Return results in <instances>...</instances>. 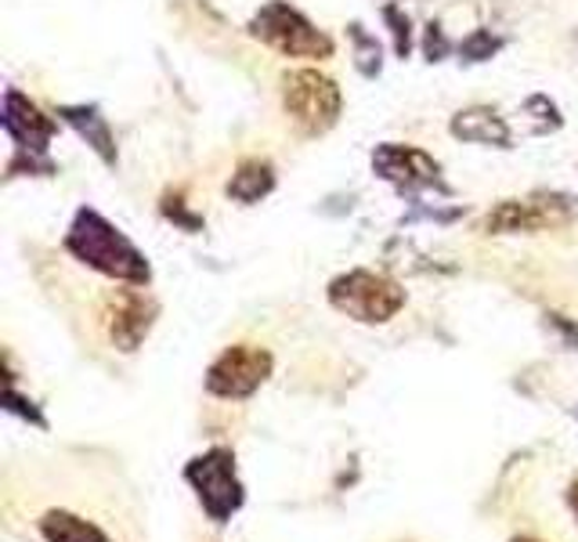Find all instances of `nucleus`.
<instances>
[{"label":"nucleus","mask_w":578,"mask_h":542,"mask_svg":"<svg viewBox=\"0 0 578 542\" xmlns=\"http://www.w3.org/2000/svg\"><path fill=\"white\" fill-rule=\"evenodd\" d=\"M65 246H70L84 264L106 271V275H112V279H123V282L149 279V264H145V257L134 250V243L123 232L112 229V224L95 210L76 213Z\"/></svg>","instance_id":"nucleus-1"},{"label":"nucleus","mask_w":578,"mask_h":542,"mask_svg":"<svg viewBox=\"0 0 578 542\" xmlns=\"http://www.w3.org/2000/svg\"><path fill=\"white\" fill-rule=\"evenodd\" d=\"M249 33L271 44L275 51L290 54V59H330L333 54V40L282 0H271V4L260 8L257 19L249 22Z\"/></svg>","instance_id":"nucleus-2"},{"label":"nucleus","mask_w":578,"mask_h":542,"mask_svg":"<svg viewBox=\"0 0 578 542\" xmlns=\"http://www.w3.org/2000/svg\"><path fill=\"white\" fill-rule=\"evenodd\" d=\"M330 300L358 322H388L405 304V293L391 279L372 275V271H351L333 282Z\"/></svg>","instance_id":"nucleus-3"},{"label":"nucleus","mask_w":578,"mask_h":542,"mask_svg":"<svg viewBox=\"0 0 578 542\" xmlns=\"http://www.w3.org/2000/svg\"><path fill=\"white\" fill-rule=\"evenodd\" d=\"M282 98H286V112L293 116V123L308 134L330 131L340 116V87L330 81V76H322L315 70L290 73Z\"/></svg>","instance_id":"nucleus-4"},{"label":"nucleus","mask_w":578,"mask_h":542,"mask_svg":"<svg viewBox=\"0 0 578 542\" xmlns=\"http://www.w3.org/2000/svg\"><path fill=\"white\" fill-rule=\"evenodd\" d=\"M268 372H271V355L260 352V347L239 344V347H229V352L213 361L207 387L213 394H221V398H246V394H254L268 380Z\"/></svg>","instance_id":"nucleus-5"},{"label":"nucleus","mask_w":578,"mask_h":542,"mask_svg":"<svg viewBox=\"0 0 578 542\" xmlns=\"http://www.w3.org/2000/svg\"><path fill=\"white\" fill-rule=\"evenodd\" d=\"M578 213V202L568 196L542 199H506L495 213H489V232H531L542 224H561Z\"/></svg>","instance_id":"nucleus-6"},{"label":"nucleus","mask_w":578,"mask_h":542,"mask_svg":"<svg viewBox=\"0 0 578 542\" xmlns=\"http://www.w3.org/2000/svg\"><path fill=\"white\" fill-rule=\"evenodd\" d=\"M372 171L394 181V185L416 188V185H430L438 177V163L427 152L413 149V145H380L377 156H372Z\"/></svg>","instance_id":"nucleus-7"},{"label":"nucleus","mask_w":578,"mask_h":542,"mask_svg":"<svg viewBox=\"0 0 578 542\" xmlns=\"http://www.w3.org/2000/svg\"><path fill=\"white\" fill-rule=\"evenodd\" d=\"M4 131L15 138L22 149L29 152H44L54 134V123L44 116V112L19 95V90H8L4 95Z\"/></svg>","instance_id":"nucleus-8"},{"label":"nucleus","mask_w":578,"mask_h":542,"mask_svg":"<svg viewBox=\"0 0 578 542\" xmlns=\"http://www.w3.org/2000/svg\"><path fill=\"white\" fill-rule=\"evenodd\" d=\"M149 315H152V308L145 304V297H138V293L120 297L116 300V315H112V322H109L112 341H116L123 352H134L142 336L149 333V322H152Z\"/></svg>","instance_id":"nucleus-9"},{"label":"nucleus","mask_w":578,"mask_h":542,"mask_svg":"<svg viewBox=\"0 0 578 542\" xmlns=\"http://www.w3.org/2000/svg\"><path fill=\"white\" fill-rule=\"evenodd\" d=\"M452 134L463 141H478V145H506L509 127L495 116L492 109H467L452 120Z\"/></svg>","instance_id":"nucleus-10"},{"label":"nucleus","mask_w":578,"mask_h":542,"mask_svg":"<svg viewBox=\"0 0 578 542\" xmlns=\"http://www.w3.org/2000/svg\"><path fill=\"white\" fill-rule=\"evenodd\" d=\"M62 116L84 134L87 145H95V152L101 156V160H106V163H116V149H112V131H109V123H106V116H101L98 109H90V106H70V109H62Z\"/></svg>","instance_id":"nucleus-11"},{"label":"nucleus","mask_w":578,"mask_h":542,"mask_svg":"<svg viewBox=\"0 0 578 542\" xmlns=\"http://www.w3.org/2000/svg\"><path fill=\"white\" fill-rule=\"evenodd\" d=\"M271 188H275V174H271V167H268V163H260V160L243 163L239 171H235V177L229 181V196H232V199H239V202H257V199H265Z\"/></svg>","instance_id":"nucleus-12"},{"label":"nucleus","mask_w":578,"mask_h":542,"mask_svg":"<svg viewBox=\"0 0 578 542\" xmlns=\"http://www.w3.org/2000/svg\"><path fill=\"white\" fill-rule=\"evenodd\" d=\"M199 463H202V489H207L210 510L218 514V495H224V500H229L232 506L239 503V495H235V481H232L224 456H210V459H199Z\"/></svg>","instance_id":"nucleus-13"},{"label":"nucleus","mask_w":578,"mask_h":542,"mask_svg":"<svg viewBox=\"0 0 578 542\" xmlns=\"http://www.w3.org/2000/svg\"><path fill=\"white\" fill-rule=\"evenodd\" d=\"M351 37L358 44V70L372 76L380 73V44L369 37V33H361V26H351Z\"/></svg>","instance_id":"nucleus-14"},{"label":"nucleus","mask_w":578,"mask_h":542,"mask_svg":"<svg viewBox=\"0 0 578 542\" xmlns=\"http://www.w3.org/2000/svg\"><path fill=\"white\" fill-rule=\"evenodd\" d=\"M495 51H499V40L492 37L489 29H478L470 40H463V54H467L470 62H484V59H492Z\"/></svg>","instance_id":"nucleus-15"},{"label":"nucleus","mask_w":578,"mask_h":542,"mask_svg":"<svg viewBox=\"0 0 578 542\" xmlns=\"http://www.w3.org/2000/svg\"><path fill=\"white\" fill-rule=\"evenodd\" d=\"M388 19L394 22V40H398V51L402 54H409V19H398V11L394 8H388Z\"/></svg>","instance_id":"nucleus-16"},{"label":"nucleus","mask_w":578,"mask_h":542,"mask_svg":"<svg viewBox=\"0 0 578 542\" xmlns=\"http://www.w3.org/2000/svg\"><path fill=\"white\" fill-rule=\"evenodd\" d=\"M427 54H430V59H441V54H445V37H441L438 26L427 29Z\"/></svg>","instance_id":"nucleus-17"},{"label":"nucleus","mask_w":578,"mask_h":542,"mask_svg":"<svg viewBox=\"0 0 578 542\" xmlns=\"http://www.w3.org/2000/svg\"><path fill=\"white\" fill-rule=\"evenodd\" d=\"M571 503H575V510H578V484H575V489H571Z\"/></svg>","instance_id":"nucleus-18"}]
</instances>
